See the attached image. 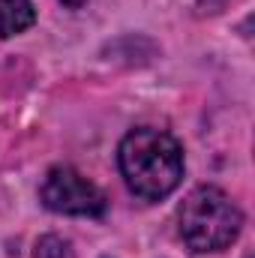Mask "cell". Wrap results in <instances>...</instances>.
<instances>
[{
	"instance_id": "2",
	"label": "cell",
	"mask_w": 255,
	"mask_h": 258,
	"mask_svg": "<svg viewBox=\"0 0 255 258\" xmlns=\"http://www.w3.org/2000/svg\"><path fill=\"white\" fill-rule=\"evenodd\" d=\"M243 228L240 207L216 186H198L180 204V237L192 252H219Z\"/></svg>"
},
{
	"instance_id": "1",
	"label": "cell",
	"mask_w": 255,
	"mask_h": 258,
	"mask_svg": "<svg viewBox=\"0 0 255 258\" xmlns=\"http://www.w3.org/2000/svg\"><path fill=\"white\" fill-rule=\"evenodd\" d=\"M129 189L144 201H159L177 189L183 177L180 144L159 129H132L117 150Z\"/></svg>"
},
{
	"instance_id": "7",
	"label": "cell",
	"mask_w": 255,
	"mask_h": 258,
	"mask_svg": "<svg viewBox=\"0 0 255 258\" xmlns=\"http://www.w3.org/2000/svg\"><path fill=\"white\" fill-rule=\"evenodd\" d=\"M246 258H252V255H246Z\"/></svg>"
},
{
	"instance_id": "5",
	"label": "cell",
	"mask_w": 255,
	"mask_h": 258,
	"mask_svg": "<svg viewBox=\"0 0 255 258\" xmlns=\"http://www.w3.org/2000/svg\"><path fill=\"white\" fill-rule=\"evenodd\" d=\"M66 255H69L66 240L54 237V234L39 237V240H36V246H33V258H66Z\"/></svg>"
},
{
	"instance_id": "6",
	"label": "cell",
	"mask_w": 255,
	"mask_h": 258,
	"mask_svg": "<svg viewBox=\"0 0 255 258\" xmlns=\"http://www.w3.org/2000/svg\"><path fill=\"white\" fill-rule=\"evenodd\" d=\"M60 3H66V6H72V9H78V6H81L84 0H60Z\"/></svg>"
},
{
	"instance_id": "3",
	"label": "cell",
	"mask_w": 255,
	"mask_h": 258,
	"mask_svg": "<svg viewBox=\"0 0 255 258\" xmlns=\"http://www.w3.org/2000/svg\"><path fill=\"white\" fill-rule=\"evenodd\" d=\"M39 198L48 210L66 216H102L108 207L102 189L69 165H57L45 174Z\"/></svg>"
},
{
	"instance_id": "4",
	"label": "cell",
	"mask_w": 255,
	"mask_h": 258,
	"mask_svg": "<svg viewBox=\"0 0 255 258\" xmlns=\"http://www.w3.org/2000/svg\"><path fill=\"white\" fill-rule=\"evenodd\" d=\"M36 21V9L30 0H0V36L24 33Z\"/></svg>"
}]
</instances>
